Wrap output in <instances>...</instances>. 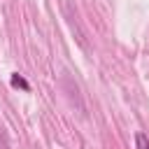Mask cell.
Returning <instances> with one entry per match:
<instances>
[{
	"label": "cell",
	"instance_id": "obj_2",
	"mask_svg": "<svg viewBox=\"0 0 149 149\" xmlns=\"http://www.w3.org/2000/svg\"><path fill=\"white\" fill-rule=\"evenodd\" d=\"M135 149H149V137L144 133H135Z\"/></svg>",
	"mask_w": 149,
	"mask_h": 149
},
{
	"label": "cell",
	"instance_id": "obj_1",
	"mask_svg": "<svg viewBox=\"0 0 149 149\" xmlns=\"http://www.w3.org/2000/svg\"><path fill=\"white\" fill-rule=\"evenodd\" d=\"M9 84H12L14 88H21V91H30V84H28V81H26V79H23L19 72H14V74L9 77Z\"/></svg>",
	"mask_w": 149,
	"mask_h": 149
}]
</instances>
